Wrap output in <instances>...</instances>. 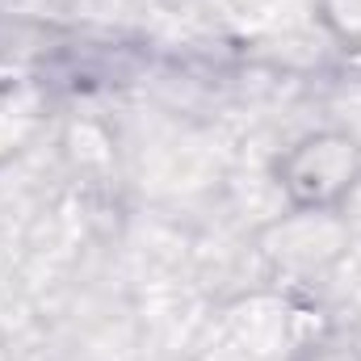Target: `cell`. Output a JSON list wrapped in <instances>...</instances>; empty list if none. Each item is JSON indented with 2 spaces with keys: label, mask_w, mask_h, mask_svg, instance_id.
<instances>
[{
  "label": "cell",
  "mask_w": 361,
  "mask_h": 361,
  "mask_svg": "<svg viewBox=\"0 0 361 361\" xmlns=\"http://www.w3.org/2000/svg\"><path fill=\"white\" fill-rule=\"evenodd\" d=\"M0 361H8V357H4V349H0Z\"/></svg>",
  "instance_id": "7a4b0ae2"
},
{
  "label": "cell",
  "mask_w": 361,
  "mask_h": 361,
  "mask_svg": "<svg viewBox=\"0 0 361 361\" xmlns=\"http://www.w3.org/2000/svg\"><path fill=\"white\" fill-rule=\"evenodd\" d=\"M277 180L298 210H332L361 180V147L341 130H315L298 139L281 160Z\"/></svg>",
  "instance_id": "6da1fadb"
}]
</instances>
